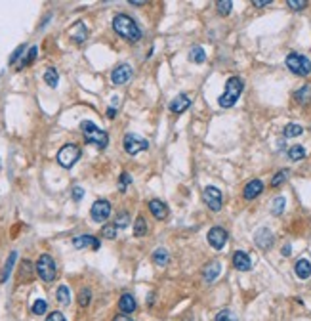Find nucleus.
I'll list each match as a JSON object with an SVG mask.
<instances>
[{
  "label": "nucleus",
  "instance_id": "f257e3e1",
  "mask_svg": "<svg viewBox=\"0 0 311 321\" xmlns=\"http://www.w3.org/2000/svg\"><path fill=\"white\" fill-rule=\"evenodd\" d=\"M113 29L119 36H123L128 42H140V38H141L140 25L126 14H117L113 17Z\"/></svg>",
  "mask_w": 311,
  "mask_h": 321
},
{
  "label": "nucleus",
  "instance_id": "f03ea898",
  "mask_svg": "<svg viewBox=\"0 0 311 321\" xmlns=\"http://www.w3.org/2000/svg\"><path fill=\"white\" fill-rule=\"evenodd\" d=\"M243 90H245V82H243V79H241V77H229L227 82H225V90H223V94L218 97L219 107H223V109L233 107V105L237 103V99L241 97Z\"/></svg>",
  "mask_w": 311,
  "mask_h": 321
},
{
  "label": "nucleus",
  "instance_id": "7ed1b4c3",
  "mask_svg": "<svg viewBox=\"0 0 311 321\" xmlns=\"http://www.w3.org/2000/svg\"><path fill=\"white\" fill-rule=\"evenodd\" d=\"M80 130H82V134H84L86 144L95 145L97 149H105V147L109 145V136H107V132L97 128L92 121H82V123H80Z\"/></svg>",
  "mask_w": 311,
  "mask_h": 321
},
{
  "label": "nucleus",
  "instance_id": "20e7f679",
  "mask_svg": "<svg viewBox=\"0 0 311 321\" xmlns=\"http://www.w3.org/2000/svg\"><path fill=\"white\" fill-rule=\"evenodd\" d=\"M36 273L42 281L46 283H52L58 275V266H56V260L50 257V255H40V258L36 260Z\"/></svg>",
  "mask_w": 311,
  "mask_h": 321
},
{
  "label": "nucleus",
  "instance_id": "39448f33",
  "mask_svg": "<svg viewBox=\"0 0 311 321\" xmlns=\"http://www.w3.org/2000/svg\"><path fill=\"white\" fill-rule=\"evenodd\" d=\"M286 67L298 77H308L311 73V62L306 56L296 54V52H290L286 56Z\"/></svg>",
  "mask_w": 311,
  "mask_h": 321
},
{
  "label": "nucleus",
  "instance_id": "423d86ee",
  "mask_svg": "<svg viewBox=\"0 0 311 321\" xmlns=\"http://www.w3.org/2000/svg\"><path fill=\"white\" fill-rule=\"evenodd\" d=\"M80 155H82V151L77 144H65L58 151V162L63 168H71V166H75L77 160L80 159Z\"/></svg>",
  "mask_w": 311,
  "mask_h": 321
},
{
  "label": "nucleus",
  "instance_id": "0eeeda50",
  "mask_svg": "<svg viewBox=\"0 0 311 321\" xmlns=\"http://www.w3.org/2000/svg\"><path fill=\"white\" fill-rule=\"evenodd\" d=\"M123 145H124V151L128 153V155H138V153L149 149V142H147L145 138L134 134V132L124 134V138H123Z\"/></svg>",
  "mask_w": 311,
  "mask_h": 321
},
{
  "label": "nucleus",
  "instance_id": "6e6552de",
  "mask_svg": "<svg viewBox=\"0 0 311 321\" xmlns=\"http://www.w3.org/2000/svg\"><path fill=\"white\" fill-rule=\"evenodd\" d=\"M90 216L93 222H105L111 216V203L107 199H97L90 209Z\"/></svg>",
  "mask_w": 311,
  "mask_h": 321
},
{
  "label": "nucleus",
  "instance_id": "1a4fd4ad",
  "mask_svg": "<svg viewBox=\"0 0 311 321\" xmlns=\"http://www.w3.org/2000/svg\"><path fill=\"white\" fill-rule=\"evenodd\" d=\"M202 199H204V203L208 205V209L212 212H219L221 210V192H219L218 188L206 186L202 190Z\"/></svg>",
  "mask_w": 311,
  "mask_h": 321
},
{
  "label": "nucleus",
  "instance_id": "9d476101",
  "mask_svg": "<svg viewBox=\"0 0 311 321\" xmlns=\"http://www.w3.org/2000/svg\"><path fill=\"white\" fill-rule=\"evenodd\" d=\"M130 79H132V67H130L128 64L117 65V67L113 69V73H111V82L117 84V86L126 84Z\"/></svg>",
  "mask_w": 311,
  "mask_h": 321
},
{
  "label": "nucleus",
  "instance_id": "9b49d317",
  "mask_svg": "<svg viewBox=\"0 0 311 321\" xmlns=\"http://www.w3.org/2000/svg\"><path fill=\"white\" fill-rule=\"evenodd\" d=\"M206 237H208V243H210L216 251H221V249L225 247V243H227V231H225L223 227H219V225L212 227Z\"/></svg>",
  "mask_w": 311,
  "mask_h": 321
},
{
  "label": "nucleus",
  "instance_id": "f8f14e48",
  "mask_svg": "<svg viewBox=\"0 0 311 321\" xmlns=\"http://www.w3.org/2000/svg\"><path fill=\"white\" fill-rule=\"evenodd\" d=\"M254 241H256V245H258L262 251H269V249L273 247V243H275V237H273V233H271L267 227H262V229L256 231Z\"/></svg>",
  "mask_w": 311,
  "mask_h": 321
},
{
  "label": "nucleus",
  "instance_id": "ddd939ff",
  "mask_svg": "<svg viewBox=\"0 0 311 321\" xmlns=\"http://www.w3.org/2000/svg\"><path fill=\"white\" fill-rule=\"evenodd\" d=\"M73 247L75 249H92V251H97L99 247H101V243H99V239L97 237H93V235H77L75 239H73Z\"/></svg>",
  "mask_w": 311,
  "mask_h": 321
},
{
  "label": "nucleus",
  "instance_id": "4468645a",
  "mask_svg": "<svg viewBox=\"0 0 311 321\" xmlns=\"http://www.w3.org/2000/svg\"><path fill=\"white\" fill-rule=\"evenodd\" d=\"M189 107H191V99H189L187 94H178V96L170 101V111L176 113V115H180V113L187 111Z\"/></svg>",
  "mask_w": 311,
  "mask_h": 321
},
{
  "label": "nucleus",
  "instance_id": "2eb2a0df",
  "mask_svg": "<svg viewBox=\"0 0 311 321\" xmlns=\"http://www.w3.org/2000/svg\"><path fill=\"white\" fill-rule=\"evenodd\" d=\"M233 268L239 270V272H249L252 268V260L245 251H237L233 255Z\"/></svg>",
  "mask_w": 311,
  "mask_h": 321
},
{
  "label": "nucleus",
  "instance_id": "dca6fc26",
  "mask_svg": "<svg viewBox=\"0 0 311 321\" xmlns=\"http://www.w3.org/2000/svg\"><path fill=\"white\" fill-rule=\"evenodd\" d=\"M149 210H151V214L155 216L156 220H164L168 216V207L160 199H151L149 201Z\"/></svg>",
  "mask_w": 311,
  "mask_h": 321
},
{
  "label": "nucleus",
  "instance_id": "f3484780",
  "mask_svg": "<svg viewBox=\"0 0 311 321\" xmlns=\"http://www.w3.org/2000/svg\"><path fill=\"white\" fill-rule=\"evenodd\" d=\"M219 272H221V264H219L218 260H212V262H208V264L204 266V270H202V279L208 281V283H212L219 275Z\"/></svg>",
  "mask_w": 311,
  "mask_h": 321
},
{
  "label": "nucleus",
  "instance_id": "a211bd4d",
  "mask_svg": "<svg viewBox=\"0 0 311 321\" xmlns=\"http://www.w3.org/2000/svg\"><path fill=\"white\" fill-rule=\"evenodd\" d=\"M262 192H264V184H262V180H250L249 184L245 186L243 195H245L247 201H252V199H256Z\"/></svg>",
  "mask_w": 311,
  "mask_h": 321
},
{
  "label": "nucleus",
  "instance_id": "6ab92c4d",
  "mask_svg": "<svg viewBox=\"0 0 311 321\" xmlns=\"http://www.w3.org/2000/svg\"><path fill=\"white\" fill-rule=\"evenodd\" d=\"M136 298L130 294V292H124L123 296H121V300H119V310L123 312V314H132V312H136Z\"/></svg>",
  "mask_w": 311,
  "mask_h": 321
},
{
  "label": "nucleus",
  "instance_id": "aec40b11",
  "mask_svg": "<svg viewBox=\"0 0 311 321\" xmlns=\"http://www.w3.org/2000/svg\"><path fill=\"white\" fill-rule=\"evenodd\" d=\"M69 36L75 40V42H84L86 40V36H88V29H86V25L82 23V21H78V23H75L73 27H71V31H69Z\"/></svg>",
  "mask_w": 311,
  "mask_h": 321
},
{
  "label": "nucleus",
  "instance_id": "412c9836",
  "mask_svg": "<svg viewBox=\"0 0 311 321\" xmlns=\"http://www.w3.org/2000/svg\"><path fill=\"white\" fill-rule=\"evenodd\" d=\"M294 272L300 279H308V277H311V262L306 258H300L294 266Z\"/></svg>",
  "mask_w": 311,
  "mask_h": 321
},
{
  "label": "nucleus",
  "instance_id": "4be33fe9",
  "mask_svg": "<svg viewBox=\"0 0 311 321\" xmlns=\"http://www.w3.org/2000/svg\"><path fill=\"white\" fill-rule=\"evenodd\" d=\"M294 99H296L298 103H310L311 101V82L304 84L300 90H296V92H294Z\"/></svg>",
  "mask_w": 311,
  "mask_h": 321
},
{
  "label": "nucleus",
  "instance_id": "5701e85b",
  "mask_svg": "<svg viewBox=\"0 0 311 321\" xmlns=\"http://www.w3.org/2000/svg\"><path fill=\"white\" fill-rule=\"evenodd\" d=\"M44 82H46L48 86H52V88L58 86V82H60V73H58L56 67H48V69H46V73H44Z\"/></svg>",
  "mask_w": 311,
  "mask_h": 321
},
{
  "label": "nucleus",
  "instance_id": "b1692460",
  "mask_svg": "<svg viewBox=\"0 0 311 321\" xmlns=\"http://www.w3.org/2000/svg\"><path fill=\"white\" fill-rule=\"evenodd\" d=\"M168 262H170V255H168L166 249H156L155 253H153V264H155V266L162 268V266H166Z\"/></svg>",
  "mask_w": 311,
  "mask_h": 321
},
{
  "label": "nucleus",
  "instance_id": "393cba45",
  "mask_svg": "<svg viewBox=\"0 0 311 321\" xmlns=\"http://www.w3.org/2000/svg\"><path fill=\"white\" fill-rule=\"evenodd\" d=\"M189 60H191L193 64H204L206 54H204V50H202L201 46H193L191 52H189Z\"/></svg>",
  "mask_w": 311,
  "mask_h": 321
},
{
  "label": "nucleus",
  "instance_id": "a878e982",
  "mask_svg": "<svg viewBox=\"0 0 311 321\" xmlns=\"http://www.w3.org/2000/svg\"><path fill=\"white\" fill-rule=\"evenodd\" d=\"M16 258H17V253L14 251V253H10V257L6 260V266H4V273H2V283H6L8 281V277H10V273H12V268H14V262H16Z\"/></svg>",
  "mask_w": 311,
  "mask_h": 321
},
{
  "label": "nucleus",
  "instance_id": "bb28decb",
  "mask_svg": "<svg viewBox=\"0 0 311 321\" xmlns=\"http://www.w3.org/2000/svg\"><path fill=\"white\" fill-rule=\"evenodd\" d=\"M306 147L304 145H292L290 149H288V159L290 160H302L306 157Z\"/></svg>",
  "mask_w": 311,
  "mask_h": 321
},
{
  "label": "nucleus",
  "instance_id": "cd10ccee",
  "mask_svg": "<svg viewBox=\"0 0 311 321\" xmlns=\"http://www.w3.org/2000/svg\"><path fill=\"white\" fill-rule=\"evenodd\" d=\"M147 233V222L143 216H138L136 222H134V235L136 237H143Z\"/></svg>",
  "mask_w": 311,
  "mask_h": 321
},
{
  "label": "nucleus",
  "instance_id": "c85d7f7f",
  "mask_svg": "<svg viewBox=\"0 0 311 321\" xmlns=\"http://www.w3.org/2000/svg\"><path fill=\"white\" fill-rule=\"evenodd\" d=\"M302 132H304V128H302V125H296V123H290V125H286L284 127V138H296V136H302Z\"/></svg>",
  "mask_w": 311,
  "mask_h": 321
},
{
  "label": "nucleus",
  "instance_id": "c756f323",
  "mask_svg": "<svg viewBox=\"0 0 311 321\" xmlns=\"http://www.w3.org/2000/svg\"><path fill=\"white\" fill-rule=\"evenodd\" d=\"M58 302L62 304V306H67L69 302H71V290H69V287L67 285H62L60 289H58Z\"/></svg>",
  "mask_w": 311,
  "mask_h": 321
},
{
  "label": "nucleus",
  "instance_id": "7c9ffc66",
  "mask_svg": "<svg viewBox=\"0 0 311 321\" xmlns=\"http://www.w3.org/2000/svg\"><path fill=\"white\" fill-rule=\"evenodd\" d=\"M284 207H286L284 197H275L273 203H271V212H273L275 216H280V214L284 212Z\"/></svg>",
  "mask_w": 311,
  "mask_h": 321
},
{
  "label": "nucleus",
  "instance_id": "2f4dec72",
  "mask_svg": "<svg viewBox=\"0 0 311 321\" xmlns=\"http://www.w3.org/2000/svg\"><path fill=\"white\" fill-rule=\"evenodd\" d=\"M117 231H119V227L113 224H105L101 227V235L105 237V239H117Z\"/></svg>",
  "mask_w": 311,
  "mask_h": 321
},
{
  "label": "nucleus",
  "instance_id": "473e14b6",
  "mask_svg": "<svg viewBox=\"0 0 311 321\" xmlns=\"http://www.w3.org/2000/svg\"><path fill=\"white\" fill-rule=\"evenodd\" d=\"M46 310H48V304H46V300H42V298H36L31 308V312L34 316H42V314H46Z\"/></svg>",
  "mask_w": 311,
  "mask_h": 321
},
{
  "label": "nucleus",
  "instance_id": "72a5a7b5",
  "mask_svg": "<svg viewBox=\"0 0 311 321\" xmlns=\"http://www.w3.org/2000/svg\"><path fill=\"white\" fill-rule=\"evenodd\" d=\"M216 8H218L219 16H229L231 14V8H233V2L231 0H218L216 2Z\"/></svg>",
  "mask_w": 311,
  "mask_h": 321
},
{
  "label": "nucleus",
  "instance_id": "f704fd0d",
  "mask_svg": "<svg viewBox=\"0 0 311 321\" xmlns=\"http://www.w3.org/2000/svg\"><path fill=\"white\" fill-rule=\"evenodd\" d=\"M31 279L32 277V264L29 260H23V264H21V272H19V279Z\"/></svg>",
  "mask_w": 311,
  "mask_h": 321
},
{
  "label": "nucleus",
  "instance_id": "c9c22d12",
  "mask_svg": "<svg viewBox=\"0 0 311 321\" xmlns=\"http://www.w3.org/2000/svg\"><path fill=\"white\" fill-rule=\"evenodd\" d=\"M90 300H92V290L90 289H82L78 292V304H80L82 308H86V306L90 304Z\"/></svg>",
  "mask_w": 311,
  "mask_h": 321
},
{
  "label": "nucleus",
  "instance_id": "e433bc0d",
  "mask_svg": "<svg viewBox=\"0 0 311 321\" xmlns=\"http://www.w3.org/2000/svg\"><path fill=\"white\" fill-rule=\"evenodd\" d=\"M214 321H239V318L231 310H221V312H218V316H216Z\"/></svg>",
  "mask_w": 311,
  "mask_h": 321
},
{
  "label": "nucleus",
  "instance_id": "4c0bfd02",
  "mask_svg": "<svg viewBox=\"0 0 311 321\" xmlns=\"http://www.w3.org/2000/svg\"><path fill=\"white\" fill-rule=\"evenodd\" d=\"M286 176H288V170H280V172H277V174L273 176V180H271V186H273V188H279L280 184L286 180Z\"/></svg>",
  "mask_w": 311,
  "mask_h": 321
},
{
  "label": "nucleus",
  "instance_id": "58836bf2",
  "mask_svg": "<svg viewBox=\"0 0 311 321\" xmlns=\"http://www.w3.org/2000/svg\"><path fill=\"white\" fill-rule=\"evenodd\" d=\"M132 184V176L128 174V172H123L121 174V182H119V190H121V193L126 192V188Z\"/></svg>",
  "mask_w": 311,
  "mask_h": 321
},
{
  "label": "nucleus",
  "instance_id": "ea45409f",
  "mask_svg": "<svg viewBox=\"0 0 311 321\" xmlns=\"http://www.w3.org/2000/svg\"><path fill=\"white\" fill-rule=\"evenodd\" d=\"M36 54H38V48H36V46H31V48H29V54H27V58H23V62L19 64V67H25V65L32 64V60L36 58Z\"/></svg>",
  "mask_w": 311,
  "mask_h": 321
},
{
  "label": "nucleus",
  "instance_id": "a19ab883",
  "mask_svg": "<svg viewBox=\"0 0 311 321\" xmlns=\"http://www.w3.org/2000/svg\"><path fill=\"white\" fill-rule=\"evenodd\" d=\"M128 222H130L128 212H119V214H117V218H115V225H117V227H126Z\"/></svg>",
  "mask_w": 311,
  "mask_h": 321
},
{
  "label": "nucleus",
  "instance_id": "79ce46f5",
  "mask_svg": "<svg viewBox=\"0 0 311 321\" xmlns=\"http://www.w3.org/2000/svg\"><path fill=\"white\" fill-rule=\"evenodd\" d=\"M286 6L292 8V10H296V12H300V10H304L308 6V2L306 0H286Z\"/></svg>",
  "mask_w": 311,
  "mask_h": 321
},
{
  "label": "nucleus",
  "instance_id": "37998d69",
  "mask_svg": "<svg viewBox=\"0 0 311 321\" xmlns=\"http://www.w3.org/2000/svg\"><path fill=\"white\" fill-rule=\"evenodd\" d=\"M23 52H25V46H23V44H21V46H17V48H16V52L10 56V65L16 64V62H17V58H19Z\"/></svg>",
  "mask_w": 311,
  "mask_h": 321
},
{
  "label": "nucleus",
  "instance_id": "c03bdc74",
  "mask_svg": "<svg viewBox=\"0 0 311 321\" xmlns=\"http://www.w3.org/2000/svg\"><path fill=\"white\" fill-rule=\"evenodd\" d=\"M82 197H84V190H82L80 186H75V188H73V199H75V201H80Z\"/></svg>",
  "mask_w": 311,
  "mask_h": 321
},
{
  "label": "nucleus",
  "instance_id": "a18cd8bd",
  "mask_svg": "<svg viewBox=\"0 0 311 321\" xmlns=\"http://www.w3.org/2000/svg\"><path fill=\"white\" fill-rule=\"evenodd\" d=\"M46 321H67V320H65V316H63L62 312H52V314L46 318Z\"/></svg>",
  "mask_w": 311,
  "mask_h": 321
},
{
  "label": "nucleus",
  "instance_id": "49530a36",
  "mask_svg": "<svg viewBox=\"0 0 311 321\" xmlns=\"http://www.w3.org/2000/svg\"><path fill=\"white\" fill-rule=\"evenodd\" d=\"M252 4H254L256 8H264V6H269V4H271V0H254Z\"/></svg>",
  "mask_w": 311,
  "mask_h": 321
},
{
  "label": "nucleus",
  "instance_id": "de8ad7c7",
  "mask_svg": "<svg viewBox=\"0 0 311 321\" xmlns=\"http://www.w3.org/2000/svg\"><path fill=\"white\" fill-rule=\"evenodd\" d=\"M113 321H134L130 316H126V314H119V316H115Z\"/></svg>",
  "mask_w": 311,
  "mask_h": 321
},
{
  "label": "nucleus",
  "instance_id": "09e8293b",
  "mask_svg": "<svg viewBox=\"0 0 311 321\" xmlns=\"http://www.w3.org/2000/svg\"><path fill=\"white\" fill-rule=\"evenodd\" d=\"M290 251H292V247H290V245H284V247H282V255H284V257H290V255H292Z\"/></svg>",
  "mask_w": 311,
  "mask_h": 321
},
{
  "label": "nucleus",
  "instance_id": "8fccbe9b",
  "mask_svg": "<svg viewBox=\"0 0 311 321\" xmlns=\"http://www.w3.org/2000/svg\"><path fill=\"white\" fill-rule=\"evenodd\" d=\"M115 113H117L115 107H109V109H107V117H109V119H115Z\"/></svg>",
  "mask_w": 311,
  "mask_h": 321
},
{
  "label": "nucleus",
  "instance_id": "3c124183",
  "mask_svg": "<svg viewBox=\"0 0 311 321\" xmlns=\"http://www.w3.org/2000/svg\"><path fill=\"white\" fill-rule=\"evenodd\" d=\"M130 4H132V6H145L143 0H130Z\"/></svg>",
  "mask_w": 311,
  "mask_h": 321
}]
</instances>
